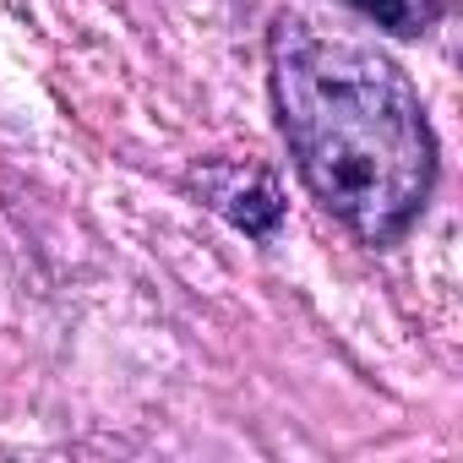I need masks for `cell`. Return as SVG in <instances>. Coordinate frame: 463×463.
I'll list each match as a JSON object with an SVG mask.
<instances>
[{
	"label": "cell",
	"instance_id": "6da1fadb",
	"mask_svg": "<svg viewBox=\"0 0 463 463\" xmlns=\"http://www.w3.org/2000/svg\"><path fill=\"white\" fill-rule=\"evenodd\" d=\"M268 88L306 191L360 246H398L436 191V131L398 61L284 12Z\"/></svg>",
	"mask_w": 463,
	"mask_h": 463
},
{
	"label": "cell",
	"instance_id": "7a4b0ae2",
	"mask_svg": "<svg viewBox=\"0 0 463 463\" xmlns=\"http://www.w3.org/2000/svg\"><path fill=\"white\" fill-rule=\"evenodd\" d=\"M202 191H207V202L235 223V229H246L251 241H273L279 235V218H284V202H279V185L268 180V175H241V169H213L207 180H202Z\"/></svg>",
	"mask_w": 463,
	"mask_h": 463
},
{
	"label": "cell",
	"instance_id": "3957f363",
	"mask_svg": "<svg viewBox=\"0 0 463 463\" xmlns=\"http://www.w3.org/2000/svg\"><path fill=\"white\" fill-rule=\"evenodd\" d=\"M360 17H371L382 33H398V39H414L436 23V0H344Z\"/></svg>",
	"mask_w": 463,
	"mask_h": 463
}]
</instances>
